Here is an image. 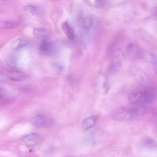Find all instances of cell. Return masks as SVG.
Here are the masks:
<instances>
[{
	"mask_svg": "<svg viewBox=\"0 0 157 157\" xmlns=\"http://www.w3.org/2000/svg\"><path fill=\"white\" fill-rule=\"evenodd\" d=\"M34 126L39 128H47L53 126L55 121L53 118L45 115H38L32 117L30 120Z\"/></svg>",
	"mask_w": 157,
	"mask_h": 157,
	"instance_id": "1",
	"label": "cell"
},
{
	"mask_svg": "<svg viewBox=\"0 0 157 157\" xmlns=\"http://www.w3.org/2000/svg\"><path fill=\"white\" fill-rule=\"evenodd\" d=\"M113 117L117 120L127 121L135 118L131 109L120 108L115 110L113 113Z\"/></svg>",
	"mask_w": 157,
	"mask_h": 157,
	"instance_id": "2",
	"label": "cell"
},
{
	"mask_svg": "<svg viewBox=\"0 0 157 157\" xmlns=\"http://www.w3.org/2000/svg\"><path fill=\"white\" fill-rule=\"evenodd\" d=\"M142 51L136 44H131L127 47L126 55L129 60L135 61L141 58Z\"/></svg>",
	"mask_w": 157,
	"mask_h": 157,
	"instance_id": "3",
	"label": "cell"
},
{
	"mask_svg": "<svg viewBox=\"0 0 157 157\" xmlns=\"http://www.w3.org/2000/svg\"><path fill=\"white\" fill-rule=\"evenodd\" d=\"M53 43L50 40L44 39H42L40 42L38 49L43 54L50 56L52 54L54 49Z\"/></svg>",
	"mask_w": 157,
	"mask_h": 157,
	"instance_id": "4",
	"label": "cell"
},
{
	"mask_svg": "<svg viewBox=\"0 0 157 157\" xmlns=\"http://www.w3.org/2000/svg\"><path fill=\"white\" fill-rule=\"evenodd\" d=\"M42 138L37 133H32L24 136L22 139V141L26 145L30 147L35 146L41 142Z\"/></svg>",
	"mask_w": 157,
	"mask_h": 157,
	"instance_id": "5",
	"label": "cell"
},
{
	"mask_svg": "<svg viewBox=\"0 0 157 157\" xmlns=\"http://www.w3.org/2000/svg\"><path fill=\"white\" fill-rule=\"evenodd\" d=\"M24 10L30 12L32 14L37 17H41L44 13V9L38 5L29 4L24 6L23 8Z\"/></svg>",
	"mask_w": 157,
	"mask_h": 157,
	"instance_id": "6",
	"label": "cell"
},
{
	"mask_svg": "<svg viewBox=\"0 0 157 157\" xmlns=\"http://www.w3.org/2000/svg\"><path fill=\"white\" fill-rule=\"evenodd\" d=\"M155 93L153 89H149L141 93L140 104L150 103L153 101Z\"/></svg>",
	"mask_w": 157,
	"mask_h": 157,
	"instance_id": "7",
	"label": "cell"
},
{
	"mask_svg": "<svg viewBox=\"0 0 157 157\" xmlns=\"http://www.w3.org/2000/svg\"><path fill=\"white\" fill-rule=\"evenodd\" d=\"M7 76L10 79L16 82L23 81L27 77L25 73L16 70L9 71L7 73Z\"/></svg>",
	"mask_w": 157,
	"mask_h": 157,
	"instance_id": "8",
	"label": "cell"
},
{
	"mask_svg": "<svg viewBox=\"0 0 157 157\" xmlns=\"http://www.w3.org/2000/svg\"><path fill=\"white\" fill-rule=\"evenodd\" d=\"M98 118L95 115H91L85 118L83 121L82 128L85 131L93 127L96 124Z\"/></svg>",
	"mask_w": 157,
	"mask_h": 157,
	"instance_id": "9",
	"label": "cell"
},
{
	"mask_svg": "<svg viewBox=\"0 0 157 157\" xmlns=\"http://www.w3.org/2000/svg\"><path fill=\"white\" fill-rule=\"evenodd\" d=\"M28 42L25 40L19 38L13 41L10 44L11 48L13 50H19L26 47Z\"/></svg>",
	"mask_w": 157,
	"mask_h": 157,
	"instance_id": "10",
	"label": "cell"
},
{
	"mask_svg": "<svg viewBox=\"0 0 157 157\" xmlns=\"http://www.w3.org/2000/svg\"><path fill=\"white\" fill-rule=\"evenodd\" d=\"M62 29L67 37L70 40H73L75 37V33L73 28L67 21L63 22L61 25Z\"/></svg>",
	"mask_w": 157,
	"mask_h": 157,
	"instance_id": "11",
	"label": "cell"
},
{
	"mask_svg": "<svg viewBox=\"0 0 157 157\" xmlns=\"http://www.w3.org/2000/svg\"><path fill=\"white\" fill-rule=\"evenodd\" d=\"M135 117L144 115L149 111L148 108L143 105H139L132 108Z\"/></svg>",
	"mask_w": 157,
	"mask_h": 157,
	"instance_id": "12",
	"label": "cell"
},
{
	"mask_svg": "<svg viewBox=\"0 0 157 157\" xmlns=\"http://www.w3.org/2000/svg\"><path fill=\"white\" fill-rule=\"evenodd\" d=\"M93 22V19L91 15H87L83 21L82 27L83 29L86 34L89 32Z\"/></svg>",
	"mask_w": 157,
	"mask_h": 157,
	"instance_id": "13",
	"label": "cell"
},
{
	"mask_svg": "<svg viewBox=\"0 0 157 157\" xmlns=\"http://www.w3.org/2000/svg\"><path fill=\"white\" fill-rule=\"evenodd\" d=\"M34 35L37 38L45 39L48 34V31L43 27H37L34 29L33 31Z\"/></svg>",
	"mask_w": 157,
	"mask_h": 157,
	"instance_id": "14",
	"label": "cell"
},
{
	"mask_svg": "<svg viewBox=\"0 0 157 157\" xmlns=\"http://www.w3.org/2000/svg\"><path fill=\"white\" fill-rule=\"evenodd\" d=\"M20 24L19 22L15 20H8L2 21L0 24V27L2 29H10L18 26Z\"/></svg>",
	"mask_w": 157,
	"mask_h": 157,
	"instance_id": "15",
	"label": "cell"
},
{
	"mask_svg": "<svg viewBox=\"0 0 157 157\" xmlns=\"http://www.w3.org/2000/svg\"><path fill=\"white\" fill-rule=\"evenodd\" d=\"M133 75L136 79L139 82L144 83L147 81V77L143 71L138 69H136L133 72Z\"/></svg>",
	"mask_w": 157,
	"mask_h": 157,
	"instance_id": "16",
	"label": "cell"
},
{
	"mask_svg": "<svg viewBox=\"0 0 157 157\" xmlns=\"http://www.w3.org/2000/svg\"><path fill=\"white\" fill-rule=\"evenodd\" d=\"M141 93H133L128 97L129 102L132 104H140Z\"/></svg>",
	"mask_w": 157,
	"mask_h": 157,
	"instance_id": "17",
	"label": "cell"
},
{
	"mask_svg": "<svg viewBox=\"0 0 157 157\" xmlns=\"http://www.w3.org/2000/svg\"><path fill=\"white\" fill-rule=\"evenodd\" d=\"M141 58L149 63H154L155 60V56L152 54L142 51Z\"/></svg>",
	"mask_w": 157,
	"mask_h": 157,
	"instance_id": "18",
	"label": "cell"
},
{
	"mask_svg": "<svg viewBox=\"0 0 157 157\" xmlns=\"http://www.w3.org/2000/svg\"><path fill=\"white\" fill-rule=\"evenodd\" d=\"M143 144L147 147L151 148H155L157 145L154 140L149 137L145 138L143 141Z\"/></svg>",
	"mask_w": 157,
	"mask_h": 157,
	"instance_id": "19",
	"label": "cell"
},
{
	"mask_svg": "<svg viewBox=\"0 0 157 157\" xmlns=\"http://www.w3.org/2000/svg\"><path fill=\"white\" fill-rule=\"evenodd\" d=\"M121 66L120 63H112L109 65V72L111 74L116 73L118 70V68Z\"/></svg>",
	"mask_w": 157,
	"mask_h": 157,
	"instance_id": "20",
	"label": "cell"
},
{
	"mask_svg": "<svg viewBox=\"0 0 157 157\" xmlns=\"http://www.w3.org/2000/svg\"><path fill=\"white\" fill-rule=\"evenodd\" d=\"M106 4V2L105 0H97L95 1L94 5L96 8H101L105 6Z\"/></svg>",
	"mask_w": 157,
	"mask_h": 157,
	"instance_id": "21",
	"label": "cell"
},
{
	"mask_svg": "<svg viewBox=\"0 0 157 157\" xmlns=\"http://www.w3.org/2000/svg\"><path fill=\"white\" fill-rule=\"evenodd\" d=\"M153 68L154 71L157 74V62L154 63L153 66Z\"/></svg>",
	"mask_w": 157,
	"mask_h": 157,
	"instance_id": "22",
	"label": "cell"
},
{
	"mask_svg": "<svg viewBox=\"0 0 157 157\" xmlns=\"http://www.w3.org/2000/svg\"></svg>",
	"mask_w": 157,
	"mask_h": 157,
	"instance_id": "23",
	"label": "cell"
}]
</instances>
